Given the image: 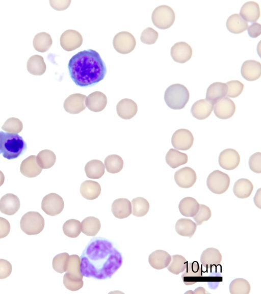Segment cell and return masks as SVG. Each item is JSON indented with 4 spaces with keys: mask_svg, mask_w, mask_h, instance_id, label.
<instances>
[{
    "mask_svg": "<svg viewBox=\"0 0 261 294\" xmlns=\"http://www.w3.org/2000/svg\"><path fill=\"white\" fill-rule=\"evenodd\" d=\"M194 140V136L189 130L180 128L173 133L171 138V143L176 149L188 150L192 147Z\"/></svg>",
    "mask_w": 261,
    "mask_h": 294,
    "instance_id": "obj_10",
    "label": "cell"
},
{
    "mask_svg": "<svg viewBox=\"0 0 261 294\" xmlns=\"http://www.w3.org/2000/svg\"><path fill=\"white\" fill-rule=\"evenodd\" d=\"M222 255L216 248H208L204 250L200 257V262L206 270L216 268L222 261Z\"/></svg>",
    "mask_w": 261,
    "mask_h": 294,
    "instance_id": "obj_19",
    "label": "cell"
},
{
    "mask_svg": "<svg viewBox=\"0 0 261 294\" xmlns=\"http://www.w3.org/2000/svg\"><path fill=\"white\" fill-rule=\"evenodd\" d=\"M253 190L252 183L249 179L243 178L235 182L233 188V192L238 198L245 199L251 195Z\"/></svg>",
    "mask_w": 261,
    "mask_h": 294,
    "instance_id": "obj_33",
    "label": "cell"
},
{
    "mask_svg": "<svg viewBox=\"0 0 261 294\" xmlns=\"http://www.w3.org/2000/svg\"><path fill=\"white\" fill-rule=\"evenodd\" d=\"M66 274L74 280H83V276L81 272V258L77 255L73 254L69 256Z\"/></svg>",
    "mask_w": 261,
    "mask_h": 294,
    "instance_id": "obj_34",
    "label": "cell"
},
{
    "mask_svg": "<svg viewBox=\"0 0 261 294\" xmlns=\"http://www.w3.org/2000/svg\"><path fill=\"white\" fill-rule=\"evenodd\" d=\"M228 30L233 34H240L245 31L248 26L247 22L238 13L228 17L226 23Z\"/></svg>",
    "mask_w": 261,
    "mask_h": 294,
    "instance_id": "obj_31",
    "label": "cell"
},
{
    "mask_svg": "<svg viewBox=\"0 0 261 294\" xmlns=\"http://www.w3.org/2000/svg\"><path fill=\"white\" fill-rule=\"evenodd\" d=\"M197 224L188 218H181L177 220L175 225L176 232L178 234L191 237L195 233Z\"/></svg>",
    "mask_w": 261,
    "mask_h": 294,
    "instance_id": "obj_35",
    "label": "cell"
},
{
    "mask_svg": "<svg viewBox=\"0 0 261 294\" xmlns=\"http://www.w3.org/2000/svg\"><path fill=\"white\" fill-rule=\"evenodd\" d=\"M227 87V97L236 98L243 92L244 85L238 80H232L226 83Z\"/></svg>",
    "mask_w": 261,
    "mask_h": 294,
    "instance_id": "obj_48",
    "label": "cell"
},
{
    "mask_svg": "<svg viewBox=\"0 0 261 294\" xmlns=\"http://www.w3.org/2000/svg\"><path fill=\"white\" fill-rule=\"evenodd\" d=\"M124 163L122 158L118 155L111 154L105 159V168L109 173L115 174L120 172Z\"/></svg>",
    "mask_w": 261,
    "mask_h": 294,
    "instance_id": "obj_41",
    "label": "cell"
},
{
    "mask_svg": "<svg viewBox=\"0 0 261 294\" xmlns=\"http://www.w3.org/2000/svg\"><path fill=\"white\" fill-rule=\"evenodd\" d=\"M64 207L63 198L58 194L51 193L45 196L41 202V208L47 215L55 216L60 213Z\"/></svg>",
    "mask_w": 261,
    "mask_h": 294,
    "instance_id": "obj_9",
    "label": "cell"
},
{
    "mask_svg": "<svg viewBox=\"0 0 261 294\" xmlns=\"http://www.w3.org/2000/svg\"><path fill=\"white\" fill-rule=\"evenodd\" d=\"M85 95L74 93L70 95L64 101L63 107L65 111L71 114H77L86 108Z\"/></svg>",
    "mask_w": 261,
    "mask_h": 294,
    "instance_id": "obj_15",
    "label": "cell"
},
{
    "mask_svg": "<svg viewBox=\"0 0 261 294\" xmlns=\"http://www.w3.org/2000/svg\"><path fill=\"white\" fill-rule=\"evenodd\" d=\"M69 75L77 86L92 87L101 81L107 74L106 64L96 50L89 49L81 51L69 60Z\"/></svg>",
    "mask_w": 261,
    "mask_h": 294,
    "instance_id": "obj_2",
    "label": "cell"
},
{
    "mask_svg": "<svg viewBox=\"0 0 261 294\" xmlns=\"http://www.w3.org/2000/svg\"><path fill=\"white\" fill-rule=\"evenodd\" d=\"M240 163V156L238 152L232 148L223 150L219 156V164L220 167L226 170L236 169Z\"/></svg>",
    "mask_w": 261,
    "mask_h": 294,
    "instance_id": "obj_16",
    "label": "cell"
},
{
    "mask_svg": "<svg viewBox=\"0 0 261 294\" xmlns=\"http://www.w3.org/2000/svg\"><path fill=\"white\" fill-rule=\"evenodd\" d=\"M171 256L167 251L156 250L152 252L148 257V261L151 267L156 270H162L168 266Z\"/></svg>",
    "mask_w": 261,
    "mask_h": 294,
    "instance_id": "obj_24",
    "label": "cell"
},
{
    "mask_svg": "<svg viewBox=\"0 0 261 294\" xmlns=\"http://www.w3.org/2000/svg\"><path fill=\"white\" fill-rule=\"evenodd\" d=\"M159 37V33L153 28L148 27L144 29L140 37L141 42L146 44H153L155 43Z\"/></svg>",
    "mask_w": 261,
    "mask_h": 294,
    "instance_id": "obj_50",
    "label": "cell"
},
{
    "mask_svg": "<svg viewBox=\"0 0 261 294\" xmlns=\"http://www.w3.org/2000/svg\"><path fill=\"white\" fill-rule=\"evenodd\" d=\"M240 15L246 21L255 22L260 17L258 4L254 1L245 3L240 9Z\"/></svg>",
    "mask_w": 261,
    "mask_h": 294,
    "instance_id": "obj_27",
    "label": "cell"
},
{
    "mask_svg": "<svg viewBox=\"0 0 261 294\" xmlns=\"http://www.w3.org/2000/svg\"><path fill=\"white\" fill-rule=\"evenodd\" d=\"M71 1H49L51 7L57 11H63L67 9L70 6Z\"/></svg>",
    "mask_w": 261,
    "mask_h": 294,
    "instance_id": "obj_55",
    "label": "cell"
},
{
    "mask_svg": "<svg viewBox=\"0 0 261 294\" xmlns=\"http://www.w3.org/2000/svg\"><path fill=\"white\" fill-rule=\"evenodd\" d=\"M215 116L220 119H227L233 116L236 112V104L233 101L224 97L214 104Z\"/></svg>",
    "mask_w": 261,
    "mask_h": 294,
    "instance_id": "obj_12",
    "label": "cell"
},
{
    "mask_svg": "<svg viewBox=\"0 0 261 294\" xmlns=\"http://www.w3.org/2000/svg\"><path fill=\"white\" fill-rule=\"evenodd\" d=\"M80 193L84 198L89 200H94L99 196L101 186L95 181L86 180L81 184Z\"/></svg>",
    "mask_w": 261,
    "mask_h": 294,
    "instance_id": "obj_28",
    "label": "cell"
},
{
    "mask_svg": "<svg viewBox=\"0 0 261 294\" xmlns=\"http://www.w3.org/2000/svg\"><path fill=\"white\" fill-rule=\"evenodd\" d=\"M41 169L36 161V155H30L21 163L20 171L24 176L33 178L39 175L42 172Z\"/></svg>",
    "mask_w": 261,
    "mask_h": 294,
    "instance_id": "obj_25",
    "label": "cell"
},
{
    "mask_svg": "<svg viewBox=\"0 0 261 294\" xmlns=\"http://www.w3.org/2000/svg\"><path fill=\"white\" fill-rule=\"evenodd\" d=\"M181 279L186 285H193L200 281L202 276V266L197 261L188 263L182 272Z\"/></svg>",
    "mask_w": 261,
    "mask_h": 294,
    "instance_id": "obj_17",
    "label": "cell"
},
{
    "mask_svg": "<svg viewBox=\"0 0 261 294\" xmlns=\"http://www.w3.org/2000/svg\"><path fill=\"white\" fill-rule=\"evenodd\" d=\"M12 264L8 260L0 259V279L8 277L12 273Z\"/></svg>",
    "mask_w": 261,
    "mask_h": 294,
    "instance_id": "obj_53",
    "label": "cell"
},
{
    "mask_svg": "<svg viewBox=\"0 0 261 294\" xmlns=\"http://www.w3.org/2000/svg\"><path fill=\"white\" fill-rule=\"evenodd\" d=\"M86 176L91 179H99L104 174L105 167L103 163L98 159H92L85 165Z\"/></svg>",
    "mask_w": 261,
    "mask_h": 294,
    "instance_id": "obj_37",
    "label": "cell"
},
{
    "mask_svg": "<svg viewBox=\"0 0 261 294\" xmlns=\"http://www.w3.org/2000/svg\"><path fill=\"white\" fill-rule=\"evenodd\" d=\"M83 41L82 35L74 30H66L61 34L60 38L61 47L67 51H73L80 47Z\"/></svg>",
    "mask_w": 261,
    "mask_h": 294,
    "instance_id": "obj_11",
    "label": "cell"
},
{
    "mask_svg": "<svg viewBox=\"0 0 261 294\" xmlns=\"http://www.w3.org/2000/svg\"><path fill=\"white\" fill-rule=\"evenodd\" d=\"M27 68L30 74L41 75L45 73L46 66L42 56L35 55L32 56L28 60Z\"/></svg>",
    "mask_w": 261,
    "mask_h": 294,
    "instance_id": "obj_32",
    "label": "cell"
},
{
    "mask_svg": "<svg viewBox=\"0 0 261 294\" xmlns=\"http://www.w3.org/2000/svg\"><path fill=\"white\" fill-rule=\"evenodd\" d=\"M44 225L43 217L37 211H29L25 213L20 221L21 229L29 235L40 233L43 230Z\"/></svg>",
    "mask_w": 261,
    "mask_h": 294,
    "instance_id": "obj_5",
    "label": "cell"
},
{
    "mask_svg": "<svg viewBox=\"0 0 261 294\" xmlns=\"http://www.w3.org/2000/svg\"><path fill=\"white\" fill-rule=\"evenodd\" d=\"M199 208V203L195 198L191 197L184 198L178 204L180 213L187 217H194L198 212Z\"/></svg>",
    "mask_w": 261,
    "mask_h": 294,
    "instance_id": "obj_30",
    "label": "cell"
},
{
    "mask_svg": "<svg viewBox=\"0 0 261 294\" xmlns=\"http://www.w3.org/2000/svg\"><path fill=\"white\" fill-rule=\"evenodd\" d=\"M5 181V176L3 173L0 170V186H1Z\"/></svg>",
    "mask_w": 261,
    "mask_h": 294,
    "instance_id": "obj_59",
    "label": "cell"
},
{
    "mask_svg": "<svg viewBox=\"0 0 261 294\" xmlns=\"http://www.w3.org/2000/svg\"><path fill=\"white\" fill-rule=\"evenodd\" d=\"M249 166L252 171L256 173H261V153L256 152L250 156Z\"/></svg>",
    "mask_w": 261,
    "mask_h": 294,
    "instance_id": "obj_52",
    "label": "cell"
},
{
    "mask_svg": "<svg viewBox=\"0 0 261 294\" xmlns=\"http://www.w3.org/2000/svg\"><path fill=\"white\" fill-rule=\"evenodd\" d=\"M175 14L173 9L166 5L156 7L151 15L153 24L158 28L165 30L171 26L174 22Z\"/></svg>",
    "mask_w": 261,
    "mask_h": 294,
    "instance_id": "obj_6",
    "label": "cell"
},
{
    "mask_svg": "<svg viewBox=\"0 0 261 294\" xmlns=\"http://www.w3.org/2000/svg\"><path fill=\"white\" fill-rule=\"evenodd\" d=\"M251 289L249 282L244 278H236L229 285L231 294H248Z\"/></svg>",
    "mask_w": 261,
    "mask_h": 294,
    "instance_id": "obj_44",
    "label": "cell"
},
{
    "mask_svg": "<svg viewBox=\"0 0 261 294\" xmlns=\"http://www.w3.org/2000/svg\"><path fill=\"white\" fill-rule=\"evenodd\" d=\"M197 175L195 171L189 167H185L176 171L174 174V180L178 186L188 189L192 187L196 182Z\"/></svg>",
    "mask_w": 261,
    "mask_h": 294,
    "instance_id": "obj_13",
    "label": "cell"
},
{
    "mask_svg": "<svg viewBox=\"0 0 261 294\" xmlns=\"http://www.w3.org/2000/svg\"><path fill=\"white\" fill-rule=\"evenodd\" d=\"M241 73L247 81H255L261 75V64L254 60H246L242 65Z\"/></svg>",
    "mask_w": 261,
    "mask_h": 294,
    "instance_id": "obj_21",
    "label": "cell"
},
{
    "mask_svg": "<svg viewBox=\"0 0 261 294\" xmlns=\"http://www.w3.org/2000/svg\"><path fill=\"white\" fill-rule=\"evenodd\" d=\"M63 231L69 237H77L82 231L81 223L77 220L73 219L68 220L63 224Z\"/></svg>",
    "mask_w": 261,
    "mask_h": 294,
    "instance_id": "obj_45",
    "label": "cell"
},
{
    "mask_svg": "<svg viewBox=\"0 0 261 294\" xmlns=\"http://www.w3.org/2000/svg\"><path fill=\"white\" fill-rule=\"evenodd\" d=\"M132 204L126 198H119L115 200L112 204V212L118 219L127 218L132 213Z\"/></svg>",
    "mask_w": 261,
    "mask_h": 294,
    "instance_id": "obj_26",
    "label": "cell"
},
{
    "mask_svg": "<svg viewBox=\"0 0 261 294\" xmlns=\"http://www.w3.org/2000/svg\"><path fill=\"white\" fill-rule=\"evenodd\" d=\"M133 205V215L137 217L146 215L149 209V203L143 197H138L132 200Z\"/></svg>",
    "mask_w": 261,
    "mask_h": 294,
    "instance_id": "obj_43",
    "label": "cell"
},
{
    "mask_svg": "<svg viewBox=\"0 0 261 294\" xmlns=\"http://www.w3.org/2000/svg\"><path fill=\"white\" fill-rule=\"evenodd\" d=\"M192 54V48L184 41L175 43L170 50V55L173 60L179 63H185L188 61L191 58Z\"/></svg>",
    "mask_w": 261,
    "mask_h": 294,
    "instance_id": "obj_14",
    "label": "cell"
},
{
    "mask_svg": "<svg viewBox=\"0 0 261 294\" xmlns=\"http://www.w3.org/2000/svg\"><path fill=\"white\" fill-rule=\"evenodd\" d=\"M117 115L125 120L130 119L138 112L137 103L132 99L123 98L120 100L116 105Z\"/></svg>",
    "mask_w": 261,
    "mask_h": 294,
    "instance_id": "obj_23",
    "label": "cell"
},
{
    "mask_svg": "<svg viewBox=\"0 0 261 294\" xmlns=\"http://www.w3.org/2000/svg\"><path fill=\"white\" fill-rule=\"evenodd\" d=\"M165 160L171 168L175 169L186 164L188 162V157L187 154L171 148L166 153Z\"/></svg>",
    "mask_w": 261,
    "mask_h": 294,
    "instance_id": "obj_36",
    "label": "cell"
},
{
    "mask_svg": "<svg viewBox=\"0 0 261 294\" xmlns=\"http://www.w3.org/2000/svg\"><path fill=\"white\" fill-rule=\"evenodd\" d=\"M113 45L118 52L121 54H127L132 52L135 48L136 40L130 33L121 31L114 37Z\"/></svg>",
    "mask_w": 261,
    "mask_h": 294,
    "instance_id": "obj_8",
    "label": "cell"
},
{
    "mask_svg": "<svg viewBox=\"0 0 261 294\" xmlns=\"http://www.w3.org/2000/svg\"><path fill=\"white\" fill-rule=\"evenodd\" d=\"M27 149V144L17 133H3L1 153L8 159H13L21 155Z\"/></svg>",
    "mask_w": 261,
    "mask_h": 294,
    "instance_id": "obj_3",
    "label": "cell"
},
{
    "mask_svg": "<svg viewBox=\"0 0 261 294\" xmlns=\"http://www.w3.org/2000/svg\"><path fill=\"white\" fill-rule=\"evenodd\" d=\"M229 175L219 170L211 172L206 179V185L212 193L221 194L225 192L230 185Z\"/></svg>",
    "mask_w": 261,
    "mask_h": 294,
    "instance_id": "obj_7",
    "label": "cell"
},
{
    "mask_svg": "<svg viewBox=\"0 0 261 294\" xmlns=\"http://www.w3.org/2000/svg\"><path fill=\"white\" fill-rule=\"evenodd\" d=\"M227 91V87L226 84L222 82H214L207 88L206 98L214 104L226 95Z\"/></svg>",
    "mask_w": 261,
    "mask_h": 294,
    "instance_id": "obj_29",
    "label": "cell"
},
{
    "mask_svg": "<svg viewBox=\"0 0 261 294\" xmlns=\"http://www.w3.org/2000/svg\"><path fill=\"white\" fill-rule=\"evenodd\" d=\"M68 253L65 252L56 255L53 259V268L54 270L59 273H63L66 272L67 265L69 259Z\"/></svg>",
    "mask_w": 261,
    "mask_h": 294,
    "instance_id": "obj_46",
    "label": "cell"
},
{
    "mask_svg": "<svg viewBox=\"0 0 261 294\" xmlns=\"http://www.w3.org/2000/svg\"><path fill=\"white\" fill-rule=\"evenodd\" d=\"M214 108V103L209 100L201 99L195 101L191 109L193 116L198 120H204L211 114Z\"/></svg>",
    "mask_w": 261,
    "mask_h": 294,
    "instance_id": "obj_18",
    "label": "cell"
},
{
    "mask_svg": "<svg viewBox=\"0 0 261 294\" xmlns=\"http://www.w3.org/2000/svg\"><path fill=\"white\" fill-rule=\"evenodd\" d=\"M23 128L22 122L18 118L12 117L8 119L2 127V129L10 133H18Z\"/></svg>",
    "mask_w": 261,
    "mask_h": 294,
    "instance_id": "obj_47",
    "label": "cell"
},
{
    "mask_svg": "<svg viewBox=\"0 0 261 294\" xmlns=\"http://www.w3.org/2000/svg\"><path fill=\"white\" fill-rule=\"evenodd\" d=\"M82 232L87 236H95L100 230V220L94 217H88L81 223Z\"/></svg>",
    "mask_w": 261,
    "mask_h": 294,
    "instance_id": "obj_39",
    "label": "cell"
},
{
    "mask_svg": "<svg viewBox=\"0 0 261 294\" xmlns=\"http://www.w3.org/2000/svg\"><path fill=\"white\" fill-rule=\"evenodd\" d=\"M261 189L259 188L257 191L255 196L254 197V202L255 205L258 207L259 209L261 208Z\"/></svg>",
    "mask_w": 261,
    "mask_h": 294,
    "instance_id": "obj_57",
    "label": "cell"
},
{
    "mask_svg": "<svg viewBox=\"0 0 261 294\" xmlns=\"http://www.w3.org/2000/svg\"><path fill=\"white\" fill-rule=\"evenodd\" d=\"M206 293L205 289L202 287H199L195 289L193 292L194 294L205 293Z\"/></svg>",
    "mask_w": 261,
    "mask_h": 294,
    "instance_id": "obj_58",
    "label": "cell"
},
{
    "mask_svg": "<svg viewBox=\"0 0 261 294\" xmlns=\"http://www.w3.org/2000/svg\"><path fill=\"white\" fill-rule=\"evenodd\" d=\"M248 34L251 38H256L261 34V24L258 22H254L247 28Z\"/></svg>",
    "mask_w": 261,
    "mask_h": 294,
    "instance_id": "obj_56",
    "label": "cell"
},
{
    "mask_svg": "<svg viewBox=\"0 0 261 294\" xmlns=\"http://www.w3.org/2000/svg\"><path fill=\"white\" fill-rule=\"evenodd\" d=\"M36 161L41 169H47L54 165L56 161V156L51 150L45 149L38 153Z\"/></svg>",
    "mask_w": 261,
    "mask_h": 294,
    "instance_id": "obj_40",
    "label": "cell"
},
{
    "mask_svg": "<svg viewBox=\"0 0 261 294\" xmlns=\"http://www.w3.org/2000/svg\"><path fill=\"white\" fill-rule=\"evenodd\" d=\"M3 133H4L3 131H0V154L1 153V145Z\"/></svg>",
    "mask_w": 261,
    "mask_h": 294,
    "instance_id": "obj_60",
    "label": "cell"
},
{
    "mask_svg": "<svg viewBox=\"0 0 261 294\" xmlns=\"http://www.w3.org/2000/svg\"><path fill=\"white\" fill-rule=\"evenodd\" d=\"M190 93L184 85L174 84L165 90L164 100L168 107L173 110H180L185 108L189 101Z\"/></svg>",
    "mask_w": 261,
    "mask_h": 294,
    "instance_id": "obj_4",
    "label": "cell"
},
{
    "mask_svg": "<svg viewBox=\"0 0 261 294\" xmlns=\"http://www.w3.org/2000/svg\"><path fill=\"white\" fill-rule=\"evenodd\" d=\"M63 284L65 287L71 291H76L83 287V280H74L68 277L66 274L63 277Z\"/></svg>",
    "mask_w": 261,
    "mask_h": 294,
    "instance_id": "obj_51",
    "label": "cell"
},
{
    "mask_svg": "<svg viewBox=\"0 0 261 294\" xmlns=\"http://www.w3.org/2000/svg\"><path fill=\"white\" fill-rule=\"evenodd\" d=\"M20 206L18 197L12 193L4 195L0 199V211L3 213L12 216L16 213Z\"/></svg>",
    "mask_w": 261,
    "mask_h": 294,
    "instance_id": "obj_20",
    "label": "cell"
},
{
    "mask_svg": "<svg viewBox=\"0 0 261 294\" xmlns=\"http://www.w3.org/2000/svg\"><path fill=\"white\" fill-rule=\"evenodd\" d=\"M107 104L106 95L100 91H95L86 97L85 105L89 110L99 112L104 110Z\"/></svg>",
    "mask_w": 261,
    "mask_h": 294,
    "instance_id": "obj_22",
    "label": "cell"
},
{
    "mask_svg": "<svg viewBox=\"0 0 261 294\" xmlns=\"http://www.w3.org/2000/svg\"><path fill=\"white\" fill-rule=\"evenodd\" d=\"M10 232V224L5 218L0 217V238L6 237Z\"/></svg>",
    "mask_w": 261,
    "mask_h": 294,
    "instance_id": "obj_54",
    "label": "cell"
},
{
    "mask_svg": "<svg viewBox=\"0 0 261 294\" xmlns=\"http://www.w3.org/2000/svg\"><path fill=\"white\" fill-rule=\"evenodd\" d=\"M188 264V261L183 256L178 254L173 255L167 269L172 274L178 275L185 271Z\"/></svg>",
    "mask_w": 261,
    "mask_h": 294,
    "instance_id": "obj_42",
    "label": "cell"
},
{
    "mask_svg": "<svg viewBox=\"0 0 261 294\" xmlns=\"http://www.w3.org/2000/svg\"><path fill=\"white\" fill-rule=\"evenodd\" d=\"M80 258L83 276L98 280L111 278L123 262L121 253L111 242L102 237L92 239Z\"/></svg>",
    "mask_w": 261,
    "mask_h": 294,
    "instance_id": "obj_1",
    "label": "cell"
},
{
    "mask_svg": "<svg viewBox=\"0 0 261 294\" xmlns=\"http://www.w3.org/2000/svg\"><path fill=\"white\" fill-rule=\"evenodd\" d=\"M53 44L51 36L46 32L37 33L33 40V44L35 49L39 52L47 51Z\"/></svg>",
    "mask_w": 261,
    "mask_h": 294,
    "instance_id": "obj_38",
    "label": "cell"
},
{
    "mask_svg": "<svg viewBox=\"0 0 261 294\" xmlns=\"http://www.w3.org/2000/svg\"><path fill=\"white\" fill-rule=\"evenodd\" d=\"M212 216L211 210L209 207L204 204H199V208L197 213L193 217L197 225H200L204 221L208 220Z\"/></svg>",
    "mask_w": 261,
    "mask_h": 294,
    "instance_id": "obj_49",
    "label": "cell"
}]
</instances>
